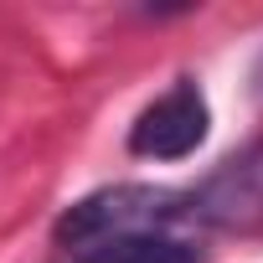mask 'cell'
<instances>
[{
	"label": "cell",
	"instance_id": "1",
	"mask_svg": "<svg viewBox=\"0 0 263 263\" xmlns=\"http://www.w3.org/2000/svg\"><path fill=\"white\" fill-rule=\"evenodd\" d=\"M176 217H181V191L155 181H114L62 206V217L52 222V242L83 258L93 248L140 237V232H165Z\"/></svg>",
	"mask_w": 263,
	"mask_h": 263
},
{
	"label": "cell",
	"instance_id": "2",
	"mask_svg": "<svg viewBox=\"0 0 263 263\" xmlns=\"http://www.w3.org/2000/svg\"><path fill=\"white\" fill-rule=\"evenodd\" d=\"M181 217L212 232H258L263 227V140L242 145L212 176L181 191Z\"/></svg>",
	"mask_w": 263,
	"mask_h": 263
},
{
	"label": "cell",
	"instance_id": "3",
	"mask_svg": "<svg viewBox=\"0 0 263 263\" xmlns=\"http://www.w3.org/2000/svg\"><path fill=\"white\" fill-rule=\"evenodd\" d=\"M206 129H212V103H206L201 83L176 78L129 124V155H140V160H186L206 145Z\"/></svg>",
	"mask_w": 263,
	"mask_h": 263
},
{
	"label": "cell",
	"instance_id": "4",
	"mask_svg": "<svg viewBox=\"0 0 263 263\" xmlns=\"http://www.w3.org/2000/svg\"><path fill=\"white\" fill-rule=\"evenodd\" d=\"M78 263H206V253L186 237H171V232H140V237L93 248Z\"/></svg>",
	"mask_w": 263,
	"mask_h": 263
},
{
	"label": "cell",
	"instance_id": "5",
	"mask_svg": "<svg viewBox=\"0 0 263 263\" xmlns=\"http://www.w3.org/2000/svg\"><path fill=\"white\" fill-rule=\"evenodd\" d=\"M258 93H263V62H258Z\"/></svg>",
	"mask_w": 263,
	"mask_h": 263
}]
</instances>
